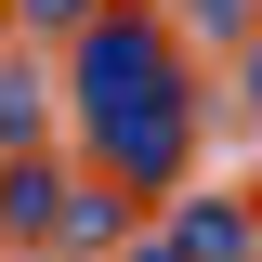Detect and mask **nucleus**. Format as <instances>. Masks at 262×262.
I'll return each mask as SVG.
<instances>
[{
	"label": "nucleus",
	"instance_id": "0eeeda50",
	"mask_svg": "<svg viewBox=\"0 0 262 262\" xmlns=\"http://www.w3.org/2000/svg\"><path fill=\"white\" fill-rule=\"evenodd\" d=\"M184 13H196V27H210V39H223V27H249L262 0H184Z\"/></svg>",
	"mask_w": 262,
	"mask_h": 262
},
{
	"label": "nucleus",
	"instance_id": "6e6552de",
	"mask_svg": "<svg viewBox=\"0 0 262 262\" xmlns=\"http://www.w3.org/2000/svg\"><path fill=\"white\" fill-rule=\"evenodd\" d=\"M249 118H262V39H249Z\"/></svg>",
	"mask_w": 262,
	"mask_h": 262
},
{
	"label": "nucleus",
	"instance_id": "f03ea898",
	"mask_svg": "<svg viewBox=\"0 0 262 262\" xmlns=\"http://www.w3.org/2000/svg\"><path fill=\"white\" fill-rule=\"evenodd\" d=\"M170 262H262V223L223 210V196H184L170 210Z\"/></svg>",
	"mask_w": 262,
	"mask_h": 262
},
{
	"label": "nucleus",
	"instance_id": "423d86ee",
	"mask_svg": "<svg viewBox=\"0 0 262 262\" xmlns=\"http://www.w3.org/2000/svg\"><path fill=\"white\" fill-rule=\"evenodd\" d=\"M0 131H39V79H0Z\"/></svg>",
	"mask_w": 262,
	"mask_h": 262
},
{
	"label": "nucleus",
	"instance_id": "39448f33",
	"mask_svg": "<svg viewBox=\"0 0 262 262\" xmlns=\"http://www.w3.org/2000/svg\"><path fill=\"white\" fill-rule=\"evenodd\" d=\"M13 13H27V27H66V39H79V27L105 13V0H13Z\"/></svg>",
	"mask_w": 262,
	"mask_h": 262
},
{
	"label": "nucleus",
	"instance_id": "f257e3e1",
	"mask_svg": "<svg viewBox=\"0 0 262 262\" xmlns=\"http://www.w3.org/2000/svg\"><path fill=\"white\" fill-rule=\"evenodd\" d=\"M79 118H92L105 184H184L196 92H184V53H170L158 13H92L79 27Z\"/></svg>",
	"mask_w": 262,
	"mask_h": 262
},
{
	"label": "nucleus",
	"instance_id": "7ed1b4c3",
	"mask_svg": "<svg viewBox=\"0 0 262 262\" xmlns=\"http://www.w3.org/2000/svg\"><path fill=\"white\" fill-rule=\"evenodd\" d=\"M53 210H66V170H39V158H13V170H0V223H13V236H39Z\"/></svg>",
	"mask_w": 262,
	"mask_h": 262
},
{
	"label": "nucleus",
	"instance_id": "20e7f679",
	"mask_svg": "<svg viewBox=\"0 0 262 262\" xmlns=\"http://www.w3.org/2000/svg\"><path fill=\"white\" fill-rule=\"evenodd\" d=\"M105 236H118V184H105V170H92V184L66 196V249H105Z\"/></svg>",
	"mask_w": 262,
	"mask_h": 262
}]
</instances>
